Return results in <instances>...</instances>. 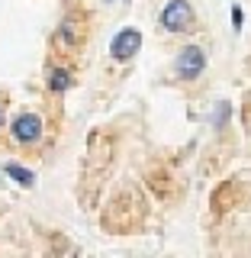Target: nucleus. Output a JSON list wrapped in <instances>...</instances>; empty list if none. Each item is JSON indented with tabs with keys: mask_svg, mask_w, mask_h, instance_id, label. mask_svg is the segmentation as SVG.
<instances>
[{
	"mask_svg": "<svg viewBox=\"0 0 251 258\" xmlns=\"http://www.w3.org/2000/svg\"><path fill=\"white\" fill-rule=\"evenodd\" d=\"M139 45H142V32L139 29H123V32H116L110 52H113V58L123 61V58H132V55L139 52Z\"/></svg>",
	"mask_w": 251,
	"mask_h": 258,
	"instance_id": "nucleus-3",
	"label": "nucleus"
},
{
	"mask_svg": "<svg viewBox=\"0 0 251 258\" xmlns=\"http://www.w3.org/2000/svg\"><path fill=\"white\" fill-rule=\"evenodd\" d=\"M206 68V55H203V48H197V45H187L181 55H177V71H181V78H200V71Z\"/></svg>",
	"mask_w": 251,
	"mask_h": 258,
	"instance_id": "nucleus-2",
	"label": "nucleus"
},
{
	"mask_svg": "<svg viewBox=\"0 0 251 258\" xmlns=\"http://www.w3.org/2000/svg\"><path fill=\"white\" fill-rule=\"evenodd\" d=\"M4 171L10 174V177H16L23 187H32V171H26V168H20V165H7Z\"/></svg>",
	"mask_w": 251,
	"mask_h": 258,
	"instance_id": "nucleus-7",
	"label": "nucleus"
},
{
	"mask_svg": "<svg viewBox=\"0 0 251 258\" xmlns=\"http://www.w3.org/2000/svg\"><path fill=\"white\" fill-rule=\"evenodd\" d=\"M161 23H164V29H171V32L190 29V23H193L190 4L187 0H171V4L164 7V13H161Z\"/></svg>",
	"mask_w": 251,
	"mask_h": 258,
	"instance_id": "nucleus-1",
	"label": "nucleus"
},
{
	"mask_svg": "<svg viewBox=\"0 0 251 258\" xmlns=\"http://www.w3.org/2000/svg\"><path fill=\"white\" fill-rule=\"evenodd\" d=\"M55 45H61V48H71V45H77V26L74 23H61V29L55 32Z\"/></svg>",
	"mask_w": 251,
	"mask_h": 258,
	"instance_id": "nucleus-6",
	"label": "nucleus"
},
{
	"mask_svg": "<svg viewBox=\"0 0 251 258\" xmlns=\"http://www.w3.org/2000/svg\"><path fill=\"white\" fill-rule=\"evenodd\" d=\"M232 20H235V26H241V10L238 7H232Z\"/></svg>",
	"mask_w": 251,
	"mask_h": 258,
	"instance_id": "nucleus-8",
	"label": "nucleus"
},
{
	"mask_svg": "<svg viewBox=\"0 0 251 258\" xmlns=\"http://www.w3.org/2000/svg\"><path fill=\"white\" fill-rule=\"evenodd\" d=\"M48 91H55V94H61V91H68L71 87V75L64 68H48Z\"/></svg>",
	"mask_w": 251,
	"mask_h": 258,
	"instance_id": "nucleus-5",
	"label": "nucleus"
},
{
	"mask_svg": "<svg viewBox=\"0 0 251 258\" xmlns=\"http://www.w3.org/2000/svg\"><path fill=\"white\" fill-rule=\"evenodd\" d=\"M39 136H42V119H39L36 113H23L13 123V139L16 142H36Z\"/></svg>",
	"mask_w": 251,
	"mask_h": 258,
	"instance_id": "nucleus-4",
	"label": "nucleus"
},
{
	"mask_svg": "<svg viewBox=\"0 0 251 258\" xmlns=\"http://www.w3.org/2000/svg\"><path fill=\"white\" fill-rule=\"evenodd\" d=\"M0 126H4V110H0Z\"/></svg>",
	"mask_w": 251,
	"mask_h": 258,
	"instance_id": "nucleus-9",
	"label": "nucleus"
}]
</instances>
